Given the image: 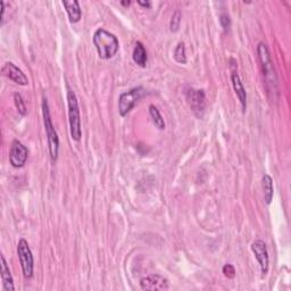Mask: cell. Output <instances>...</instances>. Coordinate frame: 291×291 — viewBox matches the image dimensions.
Here are the masks:
<instances>
[{"label": "cell", "mask_w": 291, "mask_h": 291, "mask_svg": "<svg viewBox=\"0 0 291 291\" xmlns=\"http://www.w3.org/2000/svg\"><path fill=\"white\" fill-rule=\"evenodd\" d=\"M92 41L96 47L98 56L101 59H110L114 57L120 48L119 39L104 29H98L95 32Z\"/></svg>", "instance_id": "1"}, {"label": "cell", "mask_w": 291, "mask_h": 291, "mask_svg": "<svg viewBox=\"0 0 291 291\" xmlns=\"http://www.w3.org/2000/svg\"><path fill=\"white\" fill-rule=\"evenodd\" d=\"M257 54L262 64L263 75H264L265 79L267 91L274 93L278 91V78H276V73L273 66V63H272L269 48H267V46L264 42H260V44H258Z\"/></svg>", "instance_id": "2"}, {"label": "cell", "mask_w": 291, "mask_h": 291, "mask_svg": "<svg viewBox=\"0 0 291 291\" xmlns=\"http://www.w3.org/2000/svg\"><path fill=\"white\" fill-rule=\"evenodd\" d=\"M42 115H44L45 129H46L47 138H48L50 158L53 162H56L58 158V153H59V138L54 128L53 121H51L48 100H47L46 97L42 98Z\"/></svg>", "instance_id": "3"}, {"label": "cell", "mask_w": 291, "mask_h": 291, "mask_svg": "<svg viewBox=\"0 0 291 291\" xmlns=\"http://www.w3.org/2000/svg\"><path fill=\"white\" fill-rule=\"evenodd\" d=\"M67 102H68V121L69 130L74 141H80L82 137L81 130V117H80V108L78 97L72 89L68 88L67 90Z\"/></svg>", "instance_id": "4"}, {"label": "cell", "mask_w": 291, "mask_h": 291, "mask_svg": "<svg viewBox=\"0 0 291 291\" xmlns=\"http://www.w3.org/2000/svg\"><path fill=\"white\" fill-rule=\"evenodd\" d=\"M17 255L22 266L23 275H24V278L26 279H31L34 271V261L33 255H32V251L29 247V243H27L25 239H21V240L18 241Z\"/></svg>", "instance_id": "5"}, {"label": "cell", "mask_w": 291, "mask_h": 291, "mask_svg": "<svg viewBox=\"0 0 291 291\" xmlns=\"http://www.w3.org/2000/svg\"><path fill=\"white\" fill-rule=\"evenodd\" d=\"M146 90L142 87L133 88L131 90L121 93L119 98V113L121 116H126L137 105V102L141 99Z\"/></svg>", "instance_id": "6"}, {"label": "cell", "mask_w": 291, "mask_h": 291, "mask_svg": "<svg viewBox=\"0 0 291 291\" xmlns=\"http://www.w3.org/2000/svg\"><path fill=\"white\" fill-rule=\"evenodd\" d=\"M29 156V150L18 140H14L11 146V152H9V162L13 167L20 168L25 165Z\"/></svg>", "instance_id": "7"}, {"label": "cell", "mask_w": 291, "mask_h": 291, "mask_svg": "<svg viewBox=\"0 0 291 291\" xmlns=\"http://www.w3.org/2000/svg\"><path fill=\"white\" fill-rule=\"evenodd\" d=\"M250 248L261 266L262 278H265L269 272V251H267L266 243L263 240H255L251 243Z\"/></svg>", "instance_id": "8"}, {"label": "cell", "mask_w": 291, "mask_h": 291, "mask_svg": "<svg viewBox=\"0 0 291 291\" xmlns=\"http://www.w3.org/2000/svg\"><path fill=\"white\" fill-rule=\"evenodd\" d=\"M187 99L189 102L191 111L195 114L201 117L205 112L206 107V96L203 90H196V89H190L187 92Z\"/></svg>", "instance_id": "9"}, {"label": "cell", "mask_w": 291, "mask_h": 291, "mask_svg": "<svg viewBox=\"0 0 291 291\" xmlns=\"http://www.w3.org/2000/svg\"><path fill=\"white\" fill-rule=\"evenodd\" d=\"M140 288L149 291H163L168 290L170 285H168V281L164 276L152 274L141 279V281H140Z\"/></svg>", "instance_id": "10"}, {"label": "cell", "mask_w": 291, "mask_h": 291, "mask_svg": "<svg viewBox=\"0 0 291 291\" xmlns=\"http://www.w3.org/2000/svg\"><path fill=\"white\" fill-rule=\"evenodd\" d=\"M2 73L5 77H7L11 80V81L20 84V86H27V84H29V79L26 78V75L23 73L21 68H18L16 65L12 62H7L4 64Z\"/></svg>", "instance_id": "11"}, {"label": "cell", "mask_w": 291, "mask_h": 291, "mask_svg": "<svg viewBox=\"0 0 291 291\" xmlns=\"http://www.w3.org/2000/svg\"><path fill=\"white\" fill-rule=\"evenodd\" d=\"M231 82L234 89V92H236L237 97L239 98V101H240L242 111L246 112L247 110V92L246 89L243 87V84L240 80V77H239L237 72H233L231 75Z\"/></svg>", "instance_id": "12"}, {"label": "cell", "mask_w": 291, "mask_h": 291, "mask_svg": "<svg viewBox=\"0 0 291 291\" xmlns=\"http://www.w3.org/2000/svg\"><path fill=\"white\" fill-rule=\"evenodd\" d=\"M62 5L65 7V9H66L69 22L78 23L80 20H81L82 12H81V7H80V4L78 0H72V2L63 0Z\"/></svg>", "instance_id": "13"}, {"label": "cell", "mask_w": 291, "mask_h": 291, "mask_svg": "<svg viewBox=\"0 0 291 291\" xmlns=\"http://www.w3.org/2000/svg\"><path fill=\"white\" fill-rule=\"evenodd\" d=\"M2 281H3V287L5 291H14L15 287H14V280L9 270V266L7 264L5 257L2 255Z\"/></svg>", "instance_id": "14"}, {"label": "cell", "mask_w": 291, "mask_h": 291, "mask_svg": "<svg viewBox=\"0 0 291 291\" xmlns=\"http://www.w3.org/2000/svg\"><path fill=\"white\" fill-rule=\"evenodd\" d=\"M132 58L134 60V63L139 65L140 67H146V65H147V60H148L147 51H146L143 45L140 41H138L134 46Z\"/></svg>", "instance_id": "15"}, {"label": "cell", "mask_w": 291, "mask_h": 291, "mask_svg": "<svg viewBox=\"0 0 291 291\" xmlns=\"http://www.w3.org/2000/svg\"><path fill=\"white\" fill-rule=\"evenodd\" d=\"M263 185V192H264V200L267 205H270L273 200L274 196V188H273V180L269 174H264L262 179Z\"/></svg>", "instance_id": "16"}, {"label": "cell", "mask_w": 291, "mask_h": 291, "mask_svg": "<svg viewBox=\"0 0 291 291\" xmlns=\"http://www.w3.org/2000/svg\"><path fill=\"white\" fill-rule=\"evenodd\" d=\"M149 114H150V116H152L155 125H156L159 130L165 129V126H166L165 122H164V119L161 114V112H159V110L157 108L156 106H154V105L149 106Z\"/></svg>", "instance_id": "17"}, {"label": "cell", "mask_w": 291, "mask_h": 291, "mask_svg": "<svg viewBox=\"0 0 291 291\" xmlns=\"http://www.w3.org/2000/svg\"><path fill=\"white\" fill-rule=\"evenodd\" d=\"M173 57H174L175 62H177L179 64H187L186 47H185V44H183V42L177 44L176 48L174 49V55H173Z\"/></svg>", "instance_id": "18"}, {"label": "cell", "mask_w": 291, "mask_h": 291, "mask_svg": "<svg viewBox=\"0 0 291 291\" xmlns=\"http://www.w3.org/2000/svg\"><path fill=\"white\" fill-rule=\"evenodd\" d=\"M14 101H15V106L17 108V112L20 113L22 116H25L27 114V110L25 106V102L23 100V97L21 96V93H14Z\"/></svg>", "instance_id": "19"}, {"label": "cell", "mask_w": 291, "mask_h": 291, "mask_svg": "<svg viewBox=\"0 0 291 291\" xmlns=\"http://www.w3.org/2000/svg\"><path fill=\"white\" fill-rule=\"evenodd\" d=\"M181 20H182V15L180 11H175L174 14L172 15L171 22H170V30L172 32H176L180 29V24H181Z\"/></svg>", "instance_id": "20"}, {"label": "cell", "mask_w": 291, "mask_h": 291, "mask_svg": "<svg viewBox=\"0 0 291 291\" xmlns=\"http://www.w3.org/2000/svg\"><path fill=\"white\" fill-rule=\"evenodd\" d=\"M222 271H223V274L229 279H233L234 276H236V269H234V266L231 264L224 265Z\"/></svg>", "instance_id": "21"}, {"label": "cell", "mask_w": 291, "mask_h": 291, "mask_svg": "<svg viewBox=\"0 0 291 291\" xmlns=\"http://www.w3.org/2000/svg\"><path fill=\"white\" fill-rule=\"evenodd\" d=\"M220 23H221V25H222V27L224 30H227L229 29V26H230V17L228 14H222V15L220 16Z\"/></svg>", "instance_id": "22"}, {"label": "cell", "mask_w": 291, "mask_h": 291, "mask_svg": "<svg viewBox=\"0 0 291 291\" xmlns=\"http://www.w3.org/2000/svg\"><path fill=\"white\" fill-rule=\"evenodd\" d=\"M138 4L141 5V6H143V7H150V5H152L149 2H146V3H143V2H138Z\"/></svg>", "instance_id": "23"}, {"label": "cell", "mask_w": 291, "mask_h": 291, "mask_svg": "<svg viewBox=\"0 0 291 291\" xmlns=\"http://www.w3.org/2000/svg\"><path fill=\"white\" fill-rule=\"evenodd\" d=\"M122 5H125V6H129L130 2H128V3H126V2H122Z\"/></svg>", "instance_id": "24"}]
</instances>
